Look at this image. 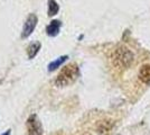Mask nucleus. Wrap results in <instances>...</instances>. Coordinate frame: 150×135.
I'll list each match as a JSON object with an SVG mask.
<instances>
[{
	"label": "nucleus",
	"mask_w": 150,
	"mask_h": 135,
	"mask_svg": "<svg viewBox=\"0 0 150 135\" xmlns=\"http://www.w3.org/2000/svg\"><path fill=\"white\" fill-rule=\"evenodd\" d=\"M133 60H134L133 53L125 46H119L113 52V63L117 68L127 69L131 66Z\"/></svg>",
	"instance_id": "f257e3e1"
},
{
	"label": "nucleus",
	"mask_w": 150,
	"mask_h": 135,
	"mask_svg": "<svg viewBox=\"0 0 150 135\" xmlns=\"http://www.w3.org/2000/svg\"><path fill=\"white\" fill-rule=\"evenodd\" d=\"M77 76H79L77 65L69 64L61 71V73L58 74V77L56 79V84H61V86H69V84L74 82Z\"/></svg>",
	"instance_id": "f03ea898"
},
{
	"label": "nucleus",
	"mask_w": 150,
	"mask_h": 135,
	"mask_svg": "<svg viewBox=\"0 0 150 135\" xmlns=\"http://www.w3.org/2000/svg\"><path fill=\"white\" fill-rule=\"evenodd\" d=\"M37 25V16L35 14H30L27 19H26L24 27H23V31H21V37L23 39H27L28 36H30L35 27Z\"/></svg>",
	"instance_id": "7ed1b4c3"
},
{
	"label": "nucleus",
	"mask_w": 150,
	"mask_h": 135,
	"mask_svg": "<svg viewBox=\"0 0 150 135\" xmlns=\"http://www.w3.org/2000/svg\"><path fill=\"white\" fill-rule=\"evenodd\" d=\"M27 131L28 135H42L43 129L36 115H31L27 121Z\"/></svg>",
	"instance_id": "20e7f679"
},
{
	"label": "nucleus",
	"mask_w": 150,
	"mask_h": 135,
	"mask_svg": "<svg viewBox=\"0 0 150 135\" xmlns=\"http://www.w3.org/2000/svg\"><path fill=\"white\" fill-rule=\"evenodd\" d=\"M61 26H62V23L59 20H52L50 25H47L46 27V34L52 37L57 36L59 33V29H61Z\"/></svg>",
	"instance_id": "39448f33"
},
{
	"label": "nucleus",
	"mask_w": 150,
	"mask_h": 135,
	"mask_svg": "<svg viewBox=\"0 0 150 135\" xmlns=\"http://www.w3.org/2000/svg\"><path fill=\"white\" fill-rule=\"evenodd\" d=\"M139 79L144 84H150V64L142 65L139 70Z\"/></svg>",
	"instance_id": "423d86ee"
},
{
	"label": "nucleus",
	"mask_w": 150,
	"mask_h": 135,
	"mask_svg": "<svg viewBox=\"0 0 150 135\" xmlns=\"http://www.w3.org/2000/svg\"><path fill=\"white\" fill-rule=\"evenodd\" d=\"M113 127V123L111 121H102L98 125V132L101 134H108L111 132Z\"/></svg>",
	"instance_id": "0eeeda50"
},
{
	"label": "nucleus",
	"mask_w": 150,
	"mask_h": 135,
	"mask_svg": "<svg viewBox=\"0 0 150 135\" xmlns=\"http://www.w3.org/2000/svg\"><path fill=\"white\" fill-rule=\"evenodd\" d=\"M67 59H69L67 55H62V56H59V58L56 59V60H54L53 62H50V64H48V71H50V72H52V71H55L57 68H59Z\"/></svg>",
	"instance_id": "6e6552de"
},
{
	"label": "nucleus",
	"mask_w": 150,
	"mask_h": 135,
	"mask_svg": "<svg viewBox=\"0 0 150 135\" xmlns=\"http://www.w3.org/2000/svg\"><path fill=\"white\" fill-rule=\"evenodd\" d=\"M40 47H42V45L40 43H33L28 46V49H27V55H28V58L30 59H34L36 55H37V53L39 52L40 50Z\"/></svg>",
	"instance_id": "1a4fd4ad"
},
{
	"label": "nucleus",
	"mask_w": 150,
	"mask_h": 135,
	"mask_svg": "<svg viewBox=\"0 0 150 135\" xmlns=\"http://www.w3.org/2000/svg\"><path fill=\"white\" fill-rule=\"evenodd\" d=\"M48 10H47V14H48V16H55L57 13H58V10H59V6H58V4H57L55 0H48Z\"/></svg>",
	"instance_id": "9d476101"
},
{
	"label": "nucleus",
	"mask_w": 150,
	"mask_h": 135,
	"mask_svg": "<svg viewBox=\"0 0 150 135\" xmlns=\"http://www.w3.org/2000/svg\"><path fill=\"white\" fill-rule=\"evenodd\" d=\"M10 132H11V129H8V131H7V132H5L2 135H10Z\"/></svg>",
	"instance_id": "9b49d317"
}]
</instances>
